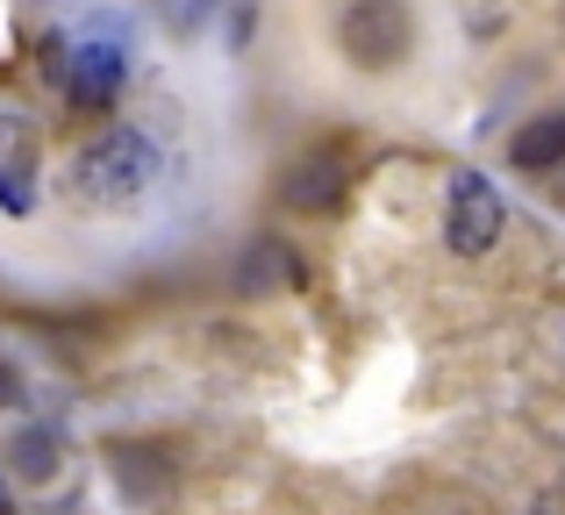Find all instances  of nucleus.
I'll return each mask as SVG.
<instances>
[{"mask_svg":"<svg viewBox=\"0 0 565 515\" xmlns=\"http://www.w3.org/2000/svg\"><path fill=\"white\" fill-rule=\"evenodd\" d=\"M501 229H509V201L494 194V180L487 172H451L444 180V251L451 258H487L501 244Z\"/></svg>","mask_w":565,"mask_h":515,"instance_id":"nucleus-3","label":"nucleus"},{"mask_svg":"<svg viewBox=\"0 0 565 515\" xmlns=\"http://www.w3.org/2000/svg\"><path fill=\"white\" fill-rule=\"evenodd\" d=\"M0 515H14V487H8V473H0Z\"/></svg>","mask_w":565,"mask_h":515,"instance_id":"nucleus-12","label":"nucleus"},{"mask_svg":"<svg viewBox=\"0 0 565 515\" xmlns=\"http://www.w3.org/2000/svg\"><path fill=\"white\" fill-rule=\"evenodd\" d=\"M158 180H166V151H158V137L137 129V122H100L65 165V186H72L79 208H129V201H143Z\"/></svg>","mask_w":565,"mask_h":515,"instance_id":"nucleus-1","label":"nucleus"},{"mask_svg":"<svg viewBox=\"0 0 565 515\" xmlns=\"http://www.w3.org/2000/svg\"><path fill=\"white\" fill-rule=\"evenodd\" d=\"M0 208H8V215H29V208H36V186H29L22 165H0Z\"/></svg>","mask_w":565,"mask_h":515,"instance_id":"nucleus-9","label":"nucleus"},{"mask_svg":"<svg viewBox=\"0 0 565 515\" xmlns=\"http://www.w3.org/2000/svg\"><path fill=\"white\" fill-rule=\"evenodd\" d=\"M308 279V265L301 251H294L287 237H250L244 251L230 258V287L236 293H287V287H301Z\"/></svg>","mask_w":565,"mask_h":515,"instance_id":"nucleus-6","label":"nucleus"},{"mask_svg":"<svg viewBox=\"0 0 565 515\" xmlns=\"http://www.w3.org/2000/svg\"><path fill=\"white\" fill-rule=\"evenodd\" d=\"M129 65H137V57H129V29H115V22H72L65 36H51V79L65 86V100L86 108V115L122 100Z\"/></svg>","mask_w":565,"mask_h":515,"instance_id":"nucleus-2","label":"nucleus"},{"mask_svg":"<svg viewBox=\"0 0 565 515\" xmlns=\"http://www.w3.org/2000/svg\"><path fill=\"white\" fill-rule=\"evenodd\" d=\"M344 194H351V158L337 151V143H316V151H301L279 172V201H287L294 215H337Z\"/></svg>","mask_w":565,"mask_h":515,"instance_id":"nucleus-5","label":"nucleus"},{"mask_svg":"<svg viewBox=\"0 0 565 515\" xmlns=\"http://www.w3.org/2000/svg\"><path fill=\"white\" fill-rule=\"evenodd\" d=\"M14 394H22V379H14L8 365H0V408H14Z\"/></svg>","mask_w":565,"mask_h":515,"instance_id":"nucleus-11","label":"nucleus"},{"mask_svg":"<svg viewBox=\"0 0 565 515\" xmlns=\"http://www.w3.org/2000/svg\"><path fill=\"white\" fill-rule=\"evenodd\" d=\"M8 459H14V473H22V480H51L57 473V437L51 430H22Z\"/></svg>","mask_w":565,"mask_h":515,"instance_id":"nucleus-8","label":"nucleus"},{"mask_svg":"<svg viewBox=\"0 0 565 515\" xmlns=\"http://www.w3.org/2000/svg\"><path fill=\"white\" fill-rule=\"evenodd\" d=\"M337 43H344L351 65L394 72L401 57L415 51V14H408V0H351V8L337 14Z\"/></svg>","mask_w":565,"mask_h":515,"instance_id":"nucleus-4","label":"nucleus"},{"mask_svg":"<svg viewBox=\"0 0 565 515\" xmlns=\"http://www.w3.org/2000/svg\"><path fill=\"white\" fill-rule=\"evenodd\" d=\"M215 8H222V0H180V29H201Z\"/></svg>","mask_w":565,"mask_h":515,"instance_id":"nucleus-10","label":"nucleus"},{"mask_svg":"<svg viewBox=\"0 0 565 515\" xmlns=\"http://www.w3.org/2000/svg\"><path fill=\"white\" fill-rule=\"evenodd\" d=\"M509 165L515 172H552V165H565V108L530 115V122L515 129V137H509Z\"/></svg>","mask_w":565,"mask_h":515,"instance_id":"nucleus-7","label":"nucleus"}]
</instances>
